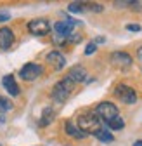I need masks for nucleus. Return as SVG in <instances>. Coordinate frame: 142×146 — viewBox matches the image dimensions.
Returning a JSON list of instances; mask_svg holds the SVG:
<instances>
[{"label":"nucleus","instance_id":"6","mask_svg":"<svg viewBox=\"0 0 142 146\" xmlns=\"http://www.w3.org/2000/svg\"><path fill=\"white\" fill-rule=\"evenodd\" d=\"M28 30L31 35H37V36H43L50 33V23L47 19H31L28 23Z\"/></svg>","mask_w":142,"mask_h":146},{"label":"nucleus","instance_id":"1","mask_svg":"<svg viewBox=\"0 0 142 146\" xmlns=\"http://www.w3.org/2000/svg\"><path fill=\"white\" fill-rule=\"evenodd\" d=\"M78 129L85 134H95L101 129V118L95 113H82L78 117Z\"/></svg>","mask_w":142,"mask_h":146},{"label":"nucleus","instance_id":"17","mask_svg":"<svg viewBox=\"0 0 142 146\" xmlns=\"http://www.w3.org/2000/svg\"><path fill=\"white\" fill-rule=\"evenodd\" d=\"M9 110H12V103L7 98L0 96V113H5V111H9Z\"/></svg>","mask_w":142,"mask_h":146},{"label":"nucleus","instance_id":"16","mask_svg":"<svg viewBox=\"0 0 142 146\" xmlns=\"http://www.w3.org/2000/svg\"><path fill=\"white\" fill-rule=\"evenodd\" d=\"M108 127H109L111 131H121L123 127H125V122H123V118L118 115L116 118H113V120H109V122H108Z\"/></svg>","mask_w":142,"mask_h":146},{"label":"nucleus","instance_id":"13","mask_svg":"<svg viewBox=\"0 0 142 146\" xmlns=\"http://www.w3.org/2000/svg\"><path fill=\"white\" fill-rule=\"evenodd\" d=\"M66 134L68 136H71V137H76V139H82V137H85L87 134L85 132H82L80 129H78V127H75L73 123H71V122H66Z\"/></svg>","mask_w":142,"mask_h":146},{"label":"nucleus","instance_id":"9","mask_svg":"<svg viewBox=\"0 0 142 146\" xmlns=\"http://www.w3.org/2000/svg\"><path fill=\"white\" fill-rule=\"evenodd\" d=\"M12 44H14V31L7 26L0 28V49L7 50L12 47Z\"/></svg>","mask_w":142,"mask_h":146},{"label":"nucleus","instance_id":"10","mask_svg":"<svg viewBox=\"0 0 142 146\" xmlns=\"http://www.w3.org/2000/svg\"><path fill=\"white\" fill-rule=\"evenodd\" d=\"M47 61H49V64L54 66V70H62V68H64V64H66L64 56H62L61 52H57V50L49 52V54H47Z\"/></svg>","mask_w":142,"mask_h":146},{"label":"nucleus","instance_id":"21","mask_svg":"<svg viewBox=\"0 0 142 146\" xmlns=\"http://www.w3.org/2000/svg\"><path fill=\"white\" fill-rule=\"evenodd\" d=\"M128 31H140V25H127Z\"/></svg>","mask_w":142,"mask_h":146},{"label":"nucleus","instance_id":"20","mask_svg":"<svg viewBox=\"0 0 142 146\" xmlns=\"http://www.w3.org/2000/svg\"><path fill=\"white\" fill-rule=\"evenodd\" d=\"M88 9H90V11H95V12H101V11H102V5H101V4H88Z\"/></svg>","mask_w":142,"mask_h":146},{"label":"nucleus","instance_id":"2","mask_svg":"<svg viewBox=\"0 0 142 146\" xmlns=\"http://www.w3.org/2000/svg\"><path fill=\"white\" fill-rule=\"evenodd\" d=\"M75 89V82H71L68 77L62 78L61 82H57L54 85V90H52V99H54L56 103H64L69 94H71V90Z\"/></svg>","mask_w":142,"mask_h":146},{"label":"nucleus","instance_id":"4","mask_svg":"<svg viewBox=\"0 0 142 146\" xmlns=\"http://www.w3.org/2000/svg\"><path fill=\"white\" fill-rule=\"evenodd\" d=\"M114 96H116L121 103H125V104H133V103H137V92H135L132 87L123 85V84L116 85V89H114Z\"/></svg>","mask_w":142,"mask_h":146},{"label":"nucleus","instance_id":"19","mask_svg":"<svg viewBox=\"0 0 142 146\" xmlns=\"http://www.w3.org/2000/svg\"><path fill=\"white\" fill-rule=\"evenodd\" d=\"M95 49H97V45H95L94 42H90V44L87 45V49H85V54H87V56H90V54L95 52Z\"/></svg>","mask_w":142,"mask_h":146},{"label":"nucleus","instance_id":"15","mask_svg":"<svg viewBox=\"0 0 142 146\" xmlns=\"http://www.w3.org/2000/svg\"><path fill=\"white\" fill-rule=\"evenodd\" d=\"M52 120H54V110H52V108H45L43 113H42V118H40V125L45 127V125H49Z\"/></svg>","mask_w":142,"mask_h":146},{"label":"nucleus","instance_id":"5","mask_svg":"<svg viewBox=\"0 0 142 146\" xmlns=\"http://www.w3.org/2000/svg\"><path fill=\"white\" fill-rule=\"evenodd\" d=\"M42 73H43V68H42L40 64L28 63V64H24V66L21 68L19 75H21V78H23V80L31 82V80H35V78H38V77L42 75Z\"/></svg>","mask_w":142,"mask_h":146},{"label":"nucleus","instance_id":"18","mask_svg":"<svg viewBox=\"0 0 142 146\" xmlns=\"http://www.w3.org/2000/svg\"><path fill=\"white\" fill-rule=\"evenodd\" d=\"M85 7H83V4H80V2H73V4H69V7H68V11L69 12H82Z\"/></svg>","mask_w":142,"mask_h":146},{"label":"nucleus","instance_id":"7","mask_svg":"<svg viewBox=\"0 0 142 146\" xmlns=\"http://www.w3.org/2000/svg\"><path fill=\"white\" fill-rule=\"evenodd\" d=\"M78 25V21L71 19V17H68V19H62V21H57L54 25V30H56V35L59 36H64V38H68V36L73 33V28Z\"/></svg>","mask_w":142,"mask_h":146},{"label":"nucleus","instance_id":"8","mask_svg":"<svg viewBox=\"0 0 142 146\" xmlns=\"http://www.w3.org/2000/svg\"><path fill=\"white\" fill-rule=\"evenodd\" d=\"M111 63L114 66H118V68H130L132 66V58L128 56L127 52L118 50V52H113L111 54Z\"/></svg>","mask_w":142,"mask_h":146},{"label":"nucleus","instance_id":"22","mask_svg":"<svg viewBox=\"0 0 142 146\" xmlns=\"http://www.w3.org/2000/svg\"><path fill=\"white\" fill-rule=\"evenodd\" d=\"M9 12H0V23H5L7 19H9Z\"/></svg>","mask_w":142,"mask_h":146},{"label":"nucleus","instance_id":"11","mask_svg":"<svg viewBox=\"0 0 142 146\" xmlns=\"http://www.w3.org/2000/svg\"><path fill=\"white\" fill-rule=\"evenodd\" d=\"M68 78L71 80V82H83L85 78H87V70L83 68V66H80V64H76V66H73L69 70V73H68Z\"/></svg>","mask_w":142,"mask_h":146},{"label":"nucleus","instance_id":"12","mask_svg":"<svg viewBox=\"0 0 142 146\" xmlns=\"http://www.w3.org/2000/svg\"><path fill=\"white\" fill-rule=\"evenodd\" d=\"M2 84H4L5 90H7L11 96H19V85H17V82L14 80L12 75H5L2 78Z\"/></svg>","mask_w":142,"mask_h":146},{"label":"nucleus","instance_id":"23","mask_svg":"<svg viewBox=\"0 0 142 146\" xmlns=\"http://www.w3.org/2000/svg\"><path fill=\"white\" fill-rule=\"evenodd\" d=\"M137 58H139V61H142V47L137 49Z\"/></svg>","mask_w":142,"mask_h":146},{"label":"nucleus","instance_id":"14","mask_svg":"<svg viewBox=\"0 0 142 146\" xmlns=\"http://www.w3.org/2000/svg\"><path fill=\"white\" fill-rule=\"evenodd\" d=\"M95 137L99 139V141H102V143H113V134L108 131V129H102V127H101V129L95 132Z\"/></svg>","mask_w":142,"mask_h":146},{"label":"nucleus","instance_id":"24","mask_svg":"<svg viewBox=\"0 0 142 146\" xmlns=\"http://www.w3.org/2000/svg\"><path fill=\"white\" fill-rule=\"evenodd\" d=\"M133 146H142V141H135V143H133Z\"/></svg>","mask_w":142,"mask_h":146},{"label":"nucleus","instance_id":"3","mask_svg":"<svg viewBox=\"0 0 142 146\" xmlns=\"http://www.w3.org/2000/svg\"><path fill=\"white\" fill-rule=\"evenodd\" d=\"M95 115H97L101 120H104L106 123H108L109 120L116 118L120 113H118V108H116L113 103H109V101H102V103H99L97 108H95Z\"/></svg>","mask_w":142,"mask_h":146}]
</instances>
